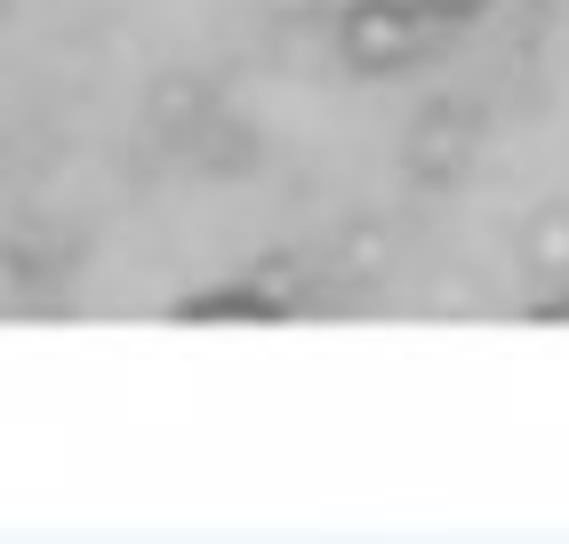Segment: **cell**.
I'll list each match as a JSON object with an SVG mask.
<instances>
[{"label": "cell", "mask_w": 569, "mask_h": 544, "mask_svg": "<svg viewBox=\"0 0 569 544\" xmlns=\"http://www.w3.org/2000/svg\"><path fill=\"white\" fill-rule=\"evenodd\" d=\"M426 17L409 9V0H353L346 24H337V49H346L353 72H409L426 57Z\"/></svg>", "instance_id": "1"}, {"label": "cell", "mask_w": 569, "mask_h": 544, "mask_svg": "<svg viewBox=\"0 0 569 544\" xmlns=\"http://www.w3.org/2000/svg\"><path fill=\"white\" fill-rule=\"evenodd\" d=\"M409 9L426 17V24H473V17L489 9V0H409Z\"/></svg>", "instance_id": "2"}]
</instances>
